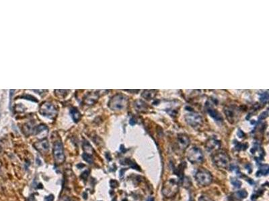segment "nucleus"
Returning <instances> with one entry per match:
<instances>
[{
    "instance_id": "obj_4",
    "label": "nucleus",
    "mask_w": 269,
    "mask_h": 201,
    "mask_svg": "<svg viewBox=\"0 0 269 201\" xmlns=\"http://www.w3.org/2000/svg\"><path fill=\"white\" fill-rule=\"evenodd\" d=\"M127 103V99L125 96L118 94L114 96L109 103V107L112 110H122L125 108Z\"/></svg>"
},
{
    "instance_id": "obj_3",
    "label": "nucleus",
    "mask_w": 269,
    "mask_h": 201,
    "mask_svg": "<svg viewBox=\"0 0 269 201\" xmlns=\"http://www.w3.org/2000/svg\"><path fill=\"white\" fill-rule=\"evenodd\" d=\"M187 157L192 164H200L204 160V155L201 150L196 146H192L188 150Z\"/></svg>"
},
{
    "instance_id": "obj_17",
    "label": "nucleus",
    "mask_w": 269,
    "mask_h": 201,
    "mask_svg": "<svg viewBox=\"0 0 269 201\" xmlns=\"http://www.w3.org/2000/svg\"><path fill=\"white\" fill-rule=\"evenodd\" d=\"M98 97L96 96V94H94V93H90L88 96L86 97L85 102L86 103L88 104V105H92L94 103H95L96 100H97Z\"/></svg>"
},
{
    "instance_id": "obj_9",
    "label": "nucleus",
    "mask_w": 269,
    "mask_h": 201,
    "mask_svg": "<svg viewBox=\"0 0 269 201\" xmlns=\"http://www.w3.org/2000/svg\"><path fill=\"white\" fill-rule=\"evenodd\" d=\"M221 146V142L217 139L212 138L207 142L205 147L209 152H213L219 150Z\"/></svg>"
},
{
    "instance_id": "obj_20",
    "label": "nucleus",
    "mask_w": 269,
    "mask_h": 201,
    "mask_svg": "<svg viewBox=\"0 0 269 201\" xmlns=\"http://www.w3.org/2000/svg\"><path fill=\"white\" fill-rule=\"evenodd\" d=\"M46 130H47V128L45 125H38V126L36 127L35 131H34V134L36 135V134H39V133L42 132L43 131H46Z\"/></svg>"
},
{
    "instance_id": "obj_16",
    "label": "nucleus",
    "mask_w": 269,
    "mask_h": 201,
    "mask_svg": "<svg viewBox=\"0 0 269 201\" xmlns=\"http://www.w3.org/2000/svg\"><path fill=\"white\" fill-rule=\"evenodd\" d=\"M71 115L72 116L73 119L75 122H78L81 119V114L79 112V111L75 108H72L70 111Z\"/></svg>"
},
{
    "instance_id": "obj_24",
    "label": "nucleus",
    "mask_w": 269,
    "mask_h": 201,
    "mask_svg": "<svg viewBox=\"0 0 269 201\" xmlns=\"http://www.w3.org/2000/svg\"><path fill=\"white\" fill-rule=\"evenodd\" d=\"M199 201H213V200H211V199H209V197H207V196H201L199 199Z\"/></svg>"
},
{
    "instance_id": "obj_18",
    "label": "nucleus",
    "mask_w": 269,
    "mask_h": 201,
    "mask_svg": "<svg viewBox=\"0 0 269 201\" xmlns=\"http://www.w3.org/2000/svg\"><path fill=\"white\" fill-rule=\"evenodd\" d=\"M235 195L236 196V198L239 199H243L246 198L247 196H248V193H247V192L245 191L244 190H243V191H238L237 192H235Z\"/></svg>"
},
{
    "instance_id": "obj_8",
    "label": "nucleus",
    "mask_w": 269,
    "mask_h": 201,
    "mask_svg": "<svg viewBox=\"0 0 269 201\" xmlns=\"http://www.w3.org/2000/svg\"><path fill=\"white\" fill-rule=\"evenodd\" d=\"M187 123L192 127H199L203 123V119L200 115L197 113L188 114L185 117Z\"/></svg>"
},
{
    "instance_id": "obj_11",
    "label": "nucleus",
    "mask_w": 269,
    "mask_h": 201,
    "mask_svg": "<svg viewBox=\"0 0 269 201\" xmlns=\"http://www.w3.org/2000/svg\"><path fill=\"white\" fill-rule=\"evenodd\" d=\"M236 109H235L234 107H227V109H225V113L226 115L227 119L229 120V121L231 122V123H233V122L235 121L236 117V111H235Z\"/></svg>"
},
{
    "instance_id": "obj_12",
    "label": "nucleus",
    "mask_w": 269,
    "mask_h": 201,
    "mask_svg": "<svg viewBox=\"0 0 269 201\" xmlns=\"http://www.w3.org/2000/svg\"><path fill=\"white\" fill-rule=\"evenodd\" d=\"M35 147L40 152H48V150H49V143L47 141V139H45L41 142L36 143L35 144Z\"/></svg>"
},
{
    "instance_id": "obj_7",
    "label": "nucleus",
    "mask_w": 269,
    "mask_h": 201,
    "mask_svg": "<svg viewBox=\"0 0 269 201\" xmlns=\"http://www.w3.org/2000/svg\"><path fill=\"white\" fill-rule=\"evenodd\" d=\"M53 156L55 162L61 164L65 161V155L63 152V144L61 142H56L53 146Z\"/></svg>"
},
{
    "instance_id": "obj_14",
    "label": "nucleus",
    "mask_w": 269,
    "mask_h": 201,
    "mask_svg": "<svg viewBox=\"0 0 269 201\" xmlns=\"http://www.w3.org/2000/svg\"><path fill=\"white\" fill-rule=\"evenodd\" d=\"M156 95V91L155 90H146L142 93V97L147 100H151L155 97Z\"/></svg>"
},
{
    "instance_id": "obj_27",
    "label": "nucleus",
    "mask_w": 269,
    "mask_h": 201,
    "mask_svg": "<svg viewBox=\"0 0 269 201\" xmlns=\"http://www.w3.org/2000/svg\"><path fill=\"white\" fill-rule=\"evenodd\" d=\"M147 201H154V199L152 198V197H150V198L148 199V200Z\"/></svg>"
},
{
    "instance_id": "obj_23",
    "label": "nucleus",
    "mask_w": 269,
    "mask_h": 201,
    "mask_svg": "<svg viewBox=\"0 0 269 201\" xmlns=\"http://www.w3.org/2000/svg\"><path fill=\"white\" fill-rule=\"evenodd\" d=\"M231 183H232V184L235 186V187H237V188L240 187L241 184H242V183L240 181H239L238 180H236V179H234V178L231 179Z\"/></svg>"
},
{
    "instance_id": "obj_21",
    "label": "nucleus",
    "mask_w": 269,
    "mask_h": 201,
    "mask_svg": "<svg viewBox=\"0 0 269 201\" xmlns=\"http://www.w3.org/2000/svg\"><path fill=\"white\" fill-rule=\"evenodd\" d=\"M83 149L86 151V154H92V152H93V150L92 148V147L89 144L88 142H86L85 144L83 145Z\"/></svg>"
},
{
    "instance_id": "obj_19",
    "label": "nucleus",
    "mask_w": 269,
    "mask_h": 201,
    "mask_svg": "<svg viewBox=\"0 0 269 201\" xmlns=\"http://www.w3.org/2000/svg\"><path fill=\"white\" fill-rule=\"evenodd\" d=\"M82 157H83V159L86 162H88L89 164H92L94 162L92 156L90 155V154H88L84 153L82 155Z\"/></svg>"
},
{
    "instance_id": "obj_5",
    "label": "nucleus",
    "mask_w": 269,
    "mask_h": 201,
    "mask_svg": "<svg viewBox=\"0 0 269 201\" xmlns=\"http://www.w3.org/2000/svg\"><path fill=\"white\" fill-rule=\"evenodd\" d=\"M213 161L216 166L221 169H227L230 166V157L224 153H217L214 156Z\"/></svg>"
},
{
    "instance_id": "obj_26",
    "label": "nucleus",
    "mask_w": 269,
    "mask_h": 201,
    "mask_svg": "<svg viewBox=\"0 0 269 201\" xmlns=\"http://www.w3.org/2000/svg\"><path fill=\"white\" fill-rule=\"evenodd\" d=\"M110 184H111V186H112V188H115V187H117V186H118V182L117 181H115V180H111L110 181Z\"/></svg>"
},
{
    "instance_id": "obj_2",
    "label": "nucleus",
    "mask_w": 269,
    "mask_h": 201,
    "mask_svg": "<svg viewBox=\"0 0 269 201\" xmlns=\"http://www.w3.org/2000/svg\"><path fill=\"white\" fill-rule=\"evenodd\" d=\"M195 179L201 186H209L213 181L211 174L205 168H201L198 170L195 175Z\"/></svg>"
},
{
    "instance_id": "obj_1",
    "label": "nucleus",
    "mask_w": 269,
    "mask_h": 201,
    "mask_svg": "<svg viewBox=\"0 0 269 201\" xmlns=\"http://www.w3.org/2000/svg\"><path fill=\"white\" fill-rule=\"evenodd\" d=\"M162 194L166 197L170 198L175 196L179 192V184L175 179H170L163 185Z\"/></svg>"
},
{
    "instance_id": "obj_22",
    "label": "nucleus",
    "mask_w": 269,
    "mask_h": 201,
    "mask_svg": "<svg viewBox=\"0 0 269 201\" xmlns=\"http://www.w3.org/2000/svg\"><path fill=\"white\" fill-rule=\"evenodd\" d=\"M268 165H264V166H262L260 169L259 173L262 174H264L266 175L268 174Z\"/></svg>"
},
{
    "instance_id": "obj_25",
    "label": "nucleus",
    "mask_w": 269,
    "mask_h": 201,
    "mask_svg": "<svg viewBox=\"0 0 269 201\" xmlns=\"http://www.w3.org/2000/svg\"><path fill=\"white\" fill-rule=\"evenodd\" d=\"M53 200H54V196L53 195H50L46 197L45 201H53Z\"/></svg>"
},
{
    "instance_id": "obj_10",
    "label": "nucleus",
    "mask_w": 269,
    "mask_h": 201,
    "mask_svg": "<svg viewBox=\"0 0 269 201\" xmlns=\"http://www.w3.org/2000/svg\"><path fill=\"white\" fill-rule=\"evenodd\" d=\"M177 143L179 148L182 150H185L190 144V139L187 135L184 134H179L178 135Z\"/></svg>"
},
{
    "instance_id": "obj_6",
    "label": "nucleus",
    "mask_w": 269,
    "mask_h": 201,
    "mask_svg": "<svg viewBox=\"0 0 269 201\" xmlns=\"http://www.w3.org/2000/svg\"><path fill=\"white\" fill-rule=\"evenodd\" d=\"M40 113L49 118H53L56 116L57 113V109L53 104L45 102L40 107Z\"/></svg>"
},
{
    "instance_id": "obj_15",
    "label": "nucleus",
    "mask_w": 269,
    "mask_h": 201,
    "mask_svg": "<svg viewBox=\"0 0 269 201\" xmlns=\"http://www.w3.org/2000/svg\"><path fill=\"white\" fill-rule=\"evenodd\" d=\"M134 106H135L137 111H145L147 109V104L143 102V100H136L135 103H134Z\"/></svg>"
},
{
    "instance_id": "obj_13",
    "label": "nucleus",
    "mask_w": 269,
    "mask_h": 201,
    "mask_svg": "<svg viewBox=\"0 0 269 201\" xmlns=\"http://www.w3.org/2000/svg\"><path fill=\"white\" fill-rule=\"evenodd\" d=\"M208 111H209V113L211 115V116L214 118V119L216 120L217 121H219V122L223 121L222 117H221L220 113L218 112L217 111L213 109L212 108H209L208 109Z\"/></svg>"
},
{
    "instance_id": "obj_28",
    "label": "nucleus",
    "mask_w": 269,
    "mask_h": 201,
    "mask_svg": "<svg viewBox=\"0 0 269 201\" xmlns=\"http://www.w3.org/2000/svg\"><path fill=\"white\" fill-rule=\"evenodd\" d=\"M77 166H78L79 168H81L82 167H83V166H84V165H83V164H79V165H78Z\"/></svg>"
}]
</instances>
